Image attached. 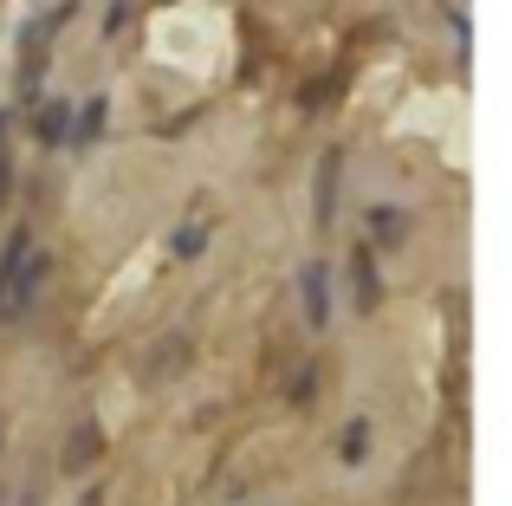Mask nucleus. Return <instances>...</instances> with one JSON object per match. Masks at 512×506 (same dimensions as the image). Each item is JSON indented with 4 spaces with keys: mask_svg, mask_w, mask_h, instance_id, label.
<instances>
[{
    "mask_svg": "<svg viewBox=\"0 0 512 506\" xmlns=\"http://www.w3.org/2000/svg\"><path fill=\"white\" fill-rule=\"evenodd\" d=\"M46 253H39L33 247V234H13V241H7V253H0V318H20L26 312V305H33V292L39 286H46Z\"/></svg>",
    "mask_w": 512,
    "mask_h": 506,
    "instance_id": "nucleus-1",
    "label": "nucleus"
},
{
    "mask_svg": "<svg viewBox=\"0 0 512 506\" xmlns=\"http://www.w3.org/2000/svg\"><path fill=\"white\" fill-rule=\"evenodd\" d=\"M98 455H104V429H98V422H78L72 442H65V474H85Z\"/></svg>",
    "mask_w": 512,
    "mask_h": 506,
    "instance_id": "nucleus-2",
    "label": "nucleus"
},
{
    "mask_svg": "<svg viewBox=\"0 0 512 506\" xmlns=\"http://www.w3.org/2000/svg\"><path fill=\"white\" fill-rule=\"evenodd\" d=\"M33 130H39V143H65V137H72V104L46 98V104H39V117H33Z\"/></svg>",
    "mask_w": 512,
    "mask_h": 506,
    "instance_id": "nucleus-3",
    "label": "nucleus"
},
{
    "mask_svg": "<svg viewBox=\"0 0 512 506\" xmlns=\"http://www.w3.org/2000/svg\"><path fill=\"white\" fill-rule=\"evenodd\" d=\"M299 292H305V318H312V325H331V299H325V266H305Z\"/></svg>",
    "mask_w": 512,
    "mask_h": 506,
    "instance_id": "nucleus-4",
    "label": "nucleus"
},
{
    "mask_svg": "<svg viewBox=\"0 0 512 506\" xmlns=\"http://www.w3.org/2000/svg\"><path fill=\"white\" fill-rule=\"evenodd\" d=\"M104 130V98H91V104H78V117H72V137L78 143H91Z\"/></svg>",
    "mask_w": 512,
    "mask_h": 506,
    "instance_id": "nucleus-5",
    "label": "nucleus"
},
{
    "mask_svg": "<svg viewBox=\"0 0 512 506\" xmlns=\"http://www.w3.org/2000/svg\"><path fill=\"white\" fill-rule=\"evenodd\" d=\"M338 163H344V156H325V176H318V221H331V189H338Z\"/></svg>",
    "mask_w": 512,
    "mask_h": 506,
    "instance_id": "nucleus-6",
    "label": "nucleus"
},
{
    "mask_svg": "<svg viewBox=\"0 0 512 506\" xmlns=\"http://www.w3.org/2000/svg\"><path fill=\"white\" fill-rule=\"evenodd\" d=\"M350 286H357L363 305H376V273H370V253H357V273H350Z\"/></svg>",
    "mask_w": 512,
    "mask_h": 506,
    "instance_id": "nucleus-7",
    "label": "nucleus"
},
{
    "mask_svg": "<svg viewBox=\"0 0 512 506\" xmlns=\"http://www.w3.org/2000/svg\"><path fill=\"white\" fill-rule=\"evenodd\" d=\"M363 455H370V429L350 422V429H344V461H363Z\"/></svg>",
    "mask_w": 512,
    "mask_h": 506,
    "instance_id": "nucleus-8",
    "label": "nucleus"
},
{
    "mask_svg": "<svg viewBox=\"0 0 512 506\" xmlns=\"http://www.w3.org/2000/svg\"><path fill=\"white\" fill-rule=\"evenodd\" d=\"M201 247H208V234H201V228H182V234H175V253H182V260H195Z\"/></svg>",
    "mask_w": 512,
    "mask_h": 506,
    "instance_id": "nucleus-9",
    "label": "nucleus"
},
{
    "mask_svg": "<svg viewBox=\"0 0 512 506\" xmlns=\"http://www.w3.org/2000/svg\"><path fill=\"white\" fill-rule=\"evenodd\" d=\"M376 234H383V241H396V234H402V215H396V208H376Z\"/></svg>",
    "mask_w": 512,
    "mask_h": 506,
    "instance_id": "nucleus-10",
    "label": "nucleus"
}]
</instances>
